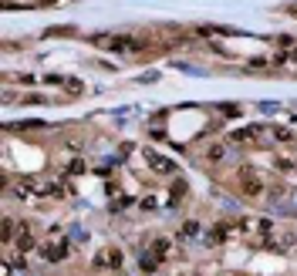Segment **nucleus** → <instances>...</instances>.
I'll return each mask as SVG.
<instances>
[{
	"instance_id": "obj_12",
	"label": "nucleus",
	"mask_w": 297,
	"mask_h": 276,
	"mask_svg": "<svg viewBox=\"0 0 297 276\" xmlns=\"http://www.w3.org/2000/svg\"><path fill=\"white\" fill-rule=\"evenodd\" d=\"M68 172H71V175H81V172H85V162H81V158L68 162Z\"/></svg>"
},
{
	"instance_id": "obj_11",
	"label": "nucleus",
	"mask_w": 297,
	"mask_h": 276,
	"mask_svg": "<svg viewBox=\"0 0 297 276\" xmlns=\"http://www.w3.org/2000/svg\"><path fill=\"white\" fill-rule=\"evenodd\" d=\"M196 232H199V222H183L179 236H183V239H189V236H196Z\"/></svg>"
},
{
	"instance_id": "obj_3",
	"label": "nucleus",
	"mask_w": 297,
	"mask_h": 276,
	"mask_svg": "<svg viewBox=\"0 0 297 276\" xmlns=\"http://www.w3.org/2000/svg\"><path fill=\"white\" fill-rule=\"evenodd\" d=\"M145 158H148V165L156 168L159 175H172V172H176V162H172V158H166V155H159V152H152V148L145 152Z\"/></svg>"
},
{
	"instance_id": "obj_13",
	"label": "nucleus",
	"mask_w": 297,
	"mask_h": 276,
	"mask_svg": "<svg viewBox=\"0 0 297 276\" xmlns=\"http://www.w3.org/2000/svg\"><path fill=\"white\" fill-rule=\"evenodd\" d=\"M14 232H17L14 219H4V239H14Z\"/></svg>"
},
{
	"instance_id": "obj_7",
	"label": "nucleus",
	"mask_w": 297,
	"mask_h": 276,
	"mask_svg": "<svg viewBox=\"0 0 297 276\" xmlns=\"http://www.w3.org/2000/svg\"><path fill=\"white\" fill-rule=\"evenodd\" d=\"M14 246H17L21 253H27V249H34V236H31V229H27V226H21V232H17V239H14Z\"/></svg>"
},
{
	"instance_id": "obj_6",
	"label": "nucleus",
	"mask_w": 297,
	"mask_h": 276,
	"mask_svg": "<svg viewBox=\"0 0 297 276\" xmlns=\"http://www.w3.org/2000/svg\"><path fill=\"white\" fill-rule=\"evenodd\" d=\"M257 135H263V128H243V132L230 135V142H233V145H247V142H253Z\"/></svg>"
},
{
	"instance_id": "obj_10",
	"label": "nucleus",
	"mask_w": 297,
	"mask_h": 276,
	"mask_svg": "<svg viewBox=\"0 0 297 276\" xmlns=\"http://www.w3.org/2000/svg\"><path fill=\"white\" fill-rule=\"evenodd\" d=\"M227 158V145H213L209 148V162H223Z\"/></svg>"
},
{
	"instance_id": "obj_14",
	"label": "nucleus",
	"mask_w": 297,
	"mask_h": 276,
	"mask_svg": "<svg viewBox=\"0 0 297 276\" xmlns=\"http://www.w3.org/2000/svg\"><path fill=\"white\" fill-rule=\"evenodd\" d=\"M24 105H47V98H41V95H24Z\"/></svg>"
},
{
	"instance_id": "obj_5",
	"label": "nucleus",
	"mask_w": 297,
	"mask_h": 276,
	"mask_svg": "<svg viewBox=\"0 0 297 276\" xmlns=\"http://www.w3.org/2000/svg\"><path fill=\"white\" fill-rule=\"evenodd\" d=\"M95 266H108V269L118 273V269H122V253H118V249H108V253H102L95 259Z\"/></svg>"
},
{
	"instance_id": "obj_8",
	"label": "nucleus",
	"mask_w": 297,
	"mask_h": 276,
	"mask_svg": "<svg viewBox=\"0 0 297 276\" xmlns=\"http://www.w3.org/2000/svg\"><path fill=\"white\" fill-rule=\"evenodd\" d=\"M169 239H156V243H152V256H156V259H166V256H169Z\"/></svg>"
},
{
	"instance_id": "obj_2",
	"label": "nucleus",
	"mask_w": 297,
	"mask_h": 276,
	"mask_svg": "<svg viewBox=\"0 0 297 276\" xmlns=\"http://www.w3.org/2000/svg\"><path fill=\"white\" fill-rule=\"evenodd\" d=\"M240 192H243V196H250V199L263 192V182L253 175L250 168H243V172H240Z\"/></svg>"
},
{
	"instance_id": "obj_4",
	"label": "nucleus",
	"mask_w": 297,
	"mask_h": 276,
	"mask_svg": "<svg viewBox=\"0 0 297 276\" xmlns=\"http://www.w3.org/2000/svg\"><path fill=\"white\" fill-rule=\"evenodd\" d=\"M71 249H68V243H47L44 249H41V256H44L47 263H61L64 256H68Z\"/></svg>"
},
{
	"instance_id": "obj_1",
	"label": "nucleus",
	"mask_w": 297,
	"mask_h": 276,
	"mask_svg": "<svg viewBox=\"0 0 297 276\" xmlns=\"http://www.w3.org/2000/svg\"><path fill=\"white\" fill-rule=\"evenodd\" d=\"M95 47H105V51H112V54H132V51H142V41L132 37V34H95L92 37Z\"/></svg>"
},
{
	"instance_id": "obj_15",
	"label": "nucleus",
	"mask_w": 297,
	"mask_h": 276,
	"mask_svg": "<svg viewBox=\"0 0 297 276\" xmlns=\"http://www.w3.org/2000/svg\"><path fill=\"white\" fill-rule=\"evenodd\" d=\"M223 115H230V118H237V115H240V108H237V105H223Z\"/></svg>"
},
{
	"instance_id": "obj_9",
	"label": "nucleus",
	"mask_w": 297,
	"mask_h": 276,
	"mask_svg": "<svg viewBox=\"0 0 297 276\" xmlns=\"http://www.w3.org/2000/svg\"><path fill=\"white\" fill-rule=\"evenodd\" d=\"M270 135H274L277 142H294V132H290V128H280V125H274V128H270Z\"/></svg>"
},
{
	"instance_id": "obj_16",
	"label": "nucleus",
	"mask_w": 297,
	"mask_h": 276,
	"mask_svg": "<svg viewBox=\"0 0 297 276\" xmlns=\"http://www.w3.org/2000/svg\"><path fill=\"white\" fill-rule=\"evenodd\" d=\"M294 253H297V246H294Z\"/></svg>"
},
{
	"instance_id": "obj_17",
	"label": "nucleus",
	"mask_w": 297,
	"mask_h": 276,
	"mask_svg": "<svg viewBox=\"0 0 297 276\" xmlns=\"http://www.w3.org/2000/svg\"><path fill=\"white\" fill-rule=\"evenodd\" d=\"M145 276H152V273H145Z\"/></svg>"
}]
</instances>
